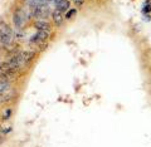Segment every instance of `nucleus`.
<instances>
[{
	"label": "nucleus",
	"mask_w": 151,
	"mask_h": 147,
	"mask_svg": "<svg viewBox=\"0 0 151 147\" xmlns=\"http://www.w3.org/2000/svg\"><path fill=\"white\" fill-rule=\"evenodd\" d=\"M13 38L14 35L10 25L5 22H0V44L5 48V47H8L12 43Z\"/></svg>",
	"instance_id": "nucleus-1"
},
{
	"label": "nucleus",
	"mask_w": 151,
	"mask_h": 147,
	"mask_svg": "<svg viewBox=\"0 0 151 147\" xmlns=\"http://www.w3.org/2000/svg\"><path fill=\"white\" fill-rule=\"evenodd\" d=\"M13 22H14V27H15L17 30H22L23 27L25 24V13L24 10L20 8L18 9V10L14 13L13 15Z\"/></svg>",
	"instance_id": "nucleus-2"
},
{
	"label": "nucleus",
	"mask_w": 151,
	"mask_h": 147,
	"mask_svg": "<svg viewBox=\"0 0 151 147\" xmlns=\"http://www.w3.org/2000/svg\"><path fill=\"white\" fill-rule=\"evenodd\" d=\"M49 38V32H43V30H38V33L35 35H33L32 38V43H37L38 45L43 44L47 42V39Z\"/></svg>",
	"instance_id": "nucleus-3"
},
{
	"label": "nucleus",
	"mask_w": 151,
	"mask_h": 147,
	"mask_svg": "<svg viewBox=\"0 0 151 147\" xmlns=\"http://www.w3.org/2000/svg\"><path fill=\"white\" fill-rule=\"evenodd\" d=\"M34 27L38 30H43V32H49L52 29V24L48 20H45V19H38V20H35Z\"/></svg>",
	"instance_id": "nucleus-4"
},
{
	"label": "nucleus",
	"mask_w": 151,
	"mask_h": 147,
	"mask_svg": "<svg viewBox=\"0 0 151 147\" xmlns=\"http://www.w3.org/2000/svg\"><path fill=\"white\" fill-rule=\"evenodd\" d=\"M52 18H53L54 24H55L57 27H60V25L63 24L65 16H63V13H62V11H59V10H57V9H55V10L52 11Z\"/></svg>",
	"instance_id": "nucleus-5"
},
{
	"label": "nucleus",
	"mask_w": 151,
	"mask_h": 147,
	"mask_svg": "<svg viewBox=\"0 0 151 147\" xmlns=\"http://www.w3.org/2000/svg\"><path fill=\"white\" fill-rule=\"evenodd\" d=\"M69 6H70V1L69 0H60V1L55 5V9L62 13H65L69 10Z\"/></svg>",
	"instance_id": "nucleus-6"
},
{
	"label": "nucleus",
	"mask_w": 151,
	"mask_h": 147,
	"mask_svg": "<svg viewBox=\"0 0 151 147\" xmlns=\"http://www.w3.org/2000/svg\"><path fill=\"white\" fill-rule=\"evenodd\" d=\"M22 57H23V62H24V64H28L30 60L34 59L35 53L33 50H25V52H22Z\"/></svg>",
	"instance_id": "nucleus-7"
},
{
	"label": "nucleus",
	"mask_w": 151,
	"mask_h": 147,
	"mask_svg": "<svg viewBox=\"0 0 151 147\" xmlns=\"http://www.w3.org/2000/svg\"><path fill=\"white\" fill-rule=\"evenodd\" d=\"M9 87H10V82L6 79H3V80H0V93H4V92H6Z\"/></svg>",
	"instance_id": "nucleus-8"
},
{
	"label": "nucleus",
	"mask_w": 151,
	"mask_h": 147,
	"mask_svg": "<svg viewBox=\"0 0 151 147\" xmlns=\"http://www.w3.org/2000/svg\"><path fill=\"white\" fill-rule=\"evenodd\" d=\"M76 14H77V9H69V10L65 13V19H72Z\"/></svg>",
	"instance_id": "nucleus-9"
},
{
	"label": "nucleus",
	"mask_w": 151,
	"mask_h": 147,
	"mask_svg": "<svg viewBox=\"0 0 151 147\" xmlns=\"http://www.w3.org/2000/svg\"><path fill=\"white\" fill-rule=\"evenodd\" d=\"M151 11V4L150 3H146L145 5H144V8H142V13L144 14H149Z\"/></svg>",
	"instance_id": "nucleus-10"
},
{
	"label": "nucleus",
	"mask_w": 151,
	"mask_h": 147,
	"mask_svg": "<svg viewBox=\"0 0 151 147\" xmlns=\"http://www.w3.org/2000/svg\"><path fill=\"white\" fill-rule=\"evenodd\" d=\"M73 3H74V5L76 6H82L83 5V3H84V0H73Z\"/></svg>",
	"instance_id": "nucleus-11"
},
{
	"label": "nucleus",
	"mask_w": 151,
	"mask_h": 147,
	"mask_svg": "<svg viewBox=\"0 0 151 147\" xmlns=\"http://www.w3.org/2000/svg\"><path fill=\"white\" fill-rule=\"evenodd\" d=\"M10 113H12L10 110H6V113H4V120H8L9 116H10Z\"/></svg>",
	"instance_id": "nucleus-12"
},
{
	"label": "nucleus",
	"mask_w": 151,
	"mask_h": 147,
	"mask_svg": "<svg viewBox=\"0 0 151 147\" xmlns=\"http://www.w3.org/2000/svg\"><path fill=\"white\" fill-rule=\"evenodd\" d=\"M144 19H145L146 22H149V20H150V15H149V14H146V15H145V18H144Z\"/></svg>",
	"instance_id": "nucleus-13"
},
{
	"label": "nucleus",
	"mask_w": 151,
	"mask_h": 147,
	"mask_svg": "<svg viewBox=\"0 0 151 147\" xmlns=\"http://www.w3.org/2000/svg\"><path fill=\"white\" fill-rule=\"evenodd\" d=\"M50 1H53V3H55V5H57V4H58V3L60 1V0H50Z\"/></svg>",
	"instance_id": "nucleus-14"
},
{
	"label": "nucleus",
	"mask_w": 151,
	"mask_h": 147,
	"mask_svg": "<svg viewBox=\"0 0 151 147\" xmlns=\"http://www.w3.org/2000/svg\"><path fill=\"white\" fill-rule=\"evenodd\" d=\"M150 92H151V91H150Z\"/></svg>",
	"instance_id": "nucleus-15"
}]
</instances>
